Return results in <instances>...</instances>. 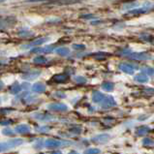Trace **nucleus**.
<instances>
[{
  "label": "nucleus",
  "mask_w": 154,
  "mask_h": 154,
  "mask_svg": "<svg viewBox=\"0 0 154 154\" xmlns=\"http://www.w3.org/2000/svg\"><path fill=\"white\" fill-rule=\"evenodd\" d=\"M23 140L21 139H13L8 140V142L0 143V153L10 150V149L15 148L17 146H20V144H23Z\"/></svg>",
  "instance_id": "f257e3e1"
},
{
  "label": "nucleus",
  "mask_w": 154,
  "mask_h": 154,
  "mask_svg": "<svg viewBox=\"0 0 154 154\" xmlns=\"http://www.w3.org/2000/svg\"><path fill=\"white\" fill-rule=\"evenodd\" d=\"M129 58L139 61H146L152 59V55L148 52H131L128 55Z\"/></svg>",
  "instance_id": "f03ea898"
},
{
  "label": "nucleus",
  "mask_w": 154,
  "mask_h": 154,
  "mask_svg": "<svg viewBox=\"0 0 154 154\" xmlns=\"http://www.w3.org/2000/svg\"><path fill=\"white\" fill-rule=\"evenodd\" d=\"M120 71H122L123 73L128 74V75H133L135 73V70L137 69V66H133L130 63H120L119 66H118Z\"/></svg>",
  "instance_id": "7ed1b4c3"
},
{
  "label": "nucleus",
  "mask_w": 154,
  "mask_h": 154,
  "mask_svg": "<svg viewBox=\"0 0 154 154\" xmlns=\"http://www.w3.org/2000/svg\"><path fill=\"white\" fill-rule=\"evenodd\" d=\"M63 144H64L63 140H59L55 139H48L45 140V143H44V146L48 148H57L61 146H63Z\"/></svg>",
  "instance_id": "20e7f679"
},
{
  "label": "nucleus",
  "mask_w": 154,
  "mask_h": 154,
  "mask_svg": "<svg viewBox=\"0 0 154 154\" xmlns=\"http://www.w3.org/2000/svg\"><path fill=\"white\" fill-rule=\"evenodd\" d=\"M114 106H116V100L113 99L112 96H106L105 99L102 101L101 103V107L104 108V109H109V108H112Z\"/></svg>",
  "instance_id": "39448f33"
},
{
  "label": "nucleus",
  "mask_w": 154,
  "mask_h": 154,
  "mask_svg": "<svg viewBox=\"0 0 154 154\" xmlns=\"http://www.w3.org/2000/svg\"><path fill=\"white\" fill-rule=\"evenodd\" d=\"M48 109L54 112H66L68 107L63 103H52L48 106Z\"/></svg>",
  "instance_id": "423d86ee"
},
{
  "label": "nucleus",
  "mask_w": 154,
  "mask_h": 154,
  "mask_svg": "<svg viewBox=\"0 0 154 154\" xmlns=\"http://www.w3.org/2000/svg\"><path fill=\"white\" fill-rule=\"evenodd\" d=\"M109 139H111V136L109 134H99L97 136H95L94 138H92V142L95 143L104 144L106 143H108Z\"/></svg>",
  "instance_id": "0eeeda50"
},
{
  "label": "nucleus",
  "mask_w": 154,
  "mask_h": 154,
  "mask_svg": "<svg viewBox=\"0 0 154 154\" xmlns=\"http://www.w3.org/2000/svg\"><path fill=\"white\" fill-rule=\"evenodd\" d=\"M34 117L36 118L37 120L42 121V122H49V121L54 120V117L48 113H35Z\"/></svg>",
  "instance_id": "6e6552de"
},
{
  "label": "nucleus",
  "mask_w": 154,
  "mask_h": 154,
  "mask_svg": "<svg viewBox=\"0 0 154 154\" xmlns=\"http://www.w3.org/2000/svg\"><path fill=\"white\" fill-rule=\"evenodd\" d=\"M41 75V71H39V70H35V71H30V72H27L23 74L21 78L24 79V80H35V79H37L39 76Z\"/></svg>",
  "instance_id": "1a4fd4ad"
},
{
  "label": "nucleus",
  "mask_w": 154,
  "mask_h": 154,
  "mask_svg": "<svg viewBox=\"0 0 154 154\" xmlns=\"http://www.w3.org/2000/svg\"><path fill=\"white\" fill-rule=\"evenodd\" d=\"M149 10L146 7H140V8H135L134 10H131L130 12H128V15L131 16H140V15H143L147 13Z\"/></svg>",
  "instance_id": "9d476101"
},
{
  "label": "nucleus",
  "mask_w": 154,
  "mask_h": 154,
  "mask_svg": "<svg viewBox=\"0 0 154 154\" xmlns=\"http://www.w3.org/2000/svg\"><path fill=\"white\" fill-rule=\"evenodd\" d=\"M106 96L100 91H94L92 93V101L94 103H102V101L105 99Z\"/></svg>",
  "instance_id": "9b49d317"
},
{
  "label": "nucleus",
  "mask_w": 154,
  "mask_h": 154,
  "mask_svg": "<svg viewBox=\"0 0 154 154\" xmlns=\"http://www.w3.org/2000/svg\"><path fill=\"white\" fill-rule=\"evenodd\" d=\"M54 46H48L46 48H36L31 51V52H38V54H41V52H44V54H50V52L54 51Z\"/></svg>",
  "instance_id": "f8f14e48"
},
{
  "label": "nucleus",
  "mask_w": 154,
  "mask_h": 154,
  "mask_svg": "<svg viewBox=\"0 0 154 154\" xmlns=\"http://www.w3.org/2000/svg\"><path fill=\"white\" fill-rule=\"evenodd\" d=\"M30 130H31L30 129V127L26 124L19 125V126H17L16 129H15V131L19 134H28V133H30Z\"/></svg>",
  "instance_id": "ddd939ff"
},
{
  "label": "nucleus",
  "mask_w": 154,
  "mask_h": 154,
  "mask_svg": "<svg viewBox=\"0 0 154 154\" xmlns=\"http://www.w3.org/2000/svg\"><path fill=\"white\" fill-rule=\"evenodd\" d=\"M32 90L34 92H36V93H43V92L46 91V85L42 82H37L33 85Z\"/></svg>",
  "instance_id": "4468645a"
},
{
  "label": "nucleus",
  "mask_w": 154,
  "mask_h": 154,
  "mask_svg": "<svg viewBox=\"0 0 154 154\" xmlns=\"http://www.w3.org/2000/svg\"><path fill=\"white\" fill-rule=\"evenodd\" d=\"M150 131V128H149L148 126H140L138 127L137 129H136L135 131V133L137 136H144V135H146L148 132Z\"/></svg>",
  "instance_id": "2eb2a0df"
},
{
  "label": "nucleus",
  "mask_w": 154,
  "mask_h": 154,
  "mask_svg": "<svg viewBox=\"0 0 154 154\" xmlns=\"http://www.w3.org/2000/svg\"><path fill=\"white\" fill-rule=\"evenodd\" d=\"M52 80H54L57 83H63V82H66L68 81V76H67V75H65V74L55 75V76L52 78Z\"/></svg>",
  "instance_id": "dca6fc26"
},
{
  "label": "nucleus",
  "mask_w": 154,
  "mask_h": 154,
  "mask_svg": "<svg viewBox=\"0 0 154 154\" xmlns=\"http://www.w3.org/2000/svg\"><path fill=\"white\" fill-rule=\"evenodd\" d=\"M134 80H135L136 82H140V83H146V82H148L149 79H148V76H146V74L140 73V74H138V75H136Z\"/></svg>",
  "instance_id": "f3484780"
},
{
  "label": "nucleus",
  "mask_w": 154,
  "mask_h": 154,
  "mask_svg": "<svg viewBox=\"0 0 154 154\" xmlns=\"http://www.w3.org/2000/svg\"><path fill=\"white\" fill-rule=\"evenodd\" d=\"M48 40H49V38H45V37H43V38H39V39H36V40H34L33 42H31L29 44L28 46H26V47H32V46H41L43 45L44 43H46Z\"/></svg>",
  "instance_id": "a211bd4d"
},
{
  "label": "nucleus",
  "mask_w": 154,
  "mask_h": 154,
  "mask_svg": "<svg viewBox=\"0 0 154 154\" xmlns=\"http://www.w3.org/2000/svg\"><path fill=\"white\" fill-rule=\"evenodd\" d=\"M55 52L58 55H61V56H67L69 55L70 54V50L68 48H65V47H61V48H58V49L55 50Z\"/></svg>",
  "instance_id": "6ab92c4d"
},
{
  "label": "nucleus",
  "mask_w": 154,
  "mask_h": 154,
  "mask_svg": "<svg viewBox=\"0 0 154 154\" xmlns=\"http://www.w3.org/2000/svg\"><path fill=\"white\" fill-rule=\"evenodd\" d=\"M142 73L146 74L148 77H152L154 78V68L149 67V66H144L142 68Z\"/></svg>",
  "instance_id": "aec40b11"
},
{
  "label": "nucleus",
  "mask_w": 154,
  "mask_h": 154,
  "mask_svg": "<svg viewBox=\"0 0 154 154\" xmlns=\"http://www.w3.org/2000/svg\"><path fill=\"white\" fill-rule=\"evenodd\" d=\"M102 88L107 92H112L114 88V85L111 82H105L102 83Z\"/></svg>",
  "instance_id": "412c9836"
},
{
  "label": "nucleus",
  "mask_w": 154,
  "mask_h": 154,
  "mask_svg": "<svg viewBox=\"0 0 154 154\" xmlns=\"http://www.w3.org/2000/svg\"><path fill=\"white\" fill-rule=\"evenodd\" d=\"M79 1L80 0H59V1H54L51 3L55 4V5H67V4H74Z\"/></svg>",
  "instance_id": "4be33fe9"
},
{
  "label": "nucleus",
  "mask_w": 154,
  "mask_h": 154,
  "mask_svg": "<svg viewBox=\"0 0 154 154\" xmlns=\"http://www.w3.org/2000/svg\"><path fill=\"white\" fill-rule=\"evenodd\" d=\"M21 88H23V87H21V85H20L19 83L16 82V83H14V85L11 86L10 92H11V93H13V94H17L21 90Z\"/></svg>",
  "instance_id": "5701e85b"
},
{
  "label": "nucleus",
  "mask_w": 154,
  "mask_h": 154,
  "mask_svg": "<svg viewBox=\"0 0 154 154\" xmlns=\"http://www.w3.org/2000/svg\"><path fill=\"white\" fill-rule=\"evenodd\" d=\"M33 61H34V63H36V64H45L48 62V59L43 55H38L37 57H35L33 59Z\"/></svg>",
  "instance_id": "b1692460"
},
{
  "label": "nucleus",
  "mask_w": 154,
  "mask_h": 154,
  "mask_svg": "<svg viewBox=\"0 0 154 154\" xmlns=\"http://www.w3.org/2000/svg\"><path fill=\"white\" fill-rule=\"evenodd\" d=\"M140 38L143 39V40L146 41V42H149V43H153L154 42V37L150 34H147V33H144V34H142L140 36Z\"/></svg>",
  "instance_id": "393cba45"
},
{
  "label": "nucleus",
  "mask_w": 154,
  "mask_h": 154,
  "mask_svg": "<svg viewBox=\"0 0 154 154\" xmlns=\"http://www.w3.org/2000/svg\"><path fill=\"white\" fill-rule=\"evenodd\" d=\"M138 6V3L137 2H131V3H126L123 5L122 9L123 10H129V9H132V10H134L135 7Z\"/></svg>",
  "instance_id": "a878e982"
},
{
  "label": "nucleus",
  "mask_w": 154,
  "mask_h": 154,
  "mask_svg": "<svg viewBox=\"0 0 154 154\" xmlns=\"http://www.w3.org/2000/svg\"><path fill=\"white\" fill-rule=\"evenodd\" d=\"M101 150L98 148H88L83 152V154H100Z\"/></svg>",
  "instance_id": "bb28decb"
},
{
  "label": "nucleus",
  "mask_w": 154,
  "mask_h": 154,
  "mask_svg": "<svg viewBox=\"0 0 154 154\" xmlns=\"http://www.w3.org/2000/svg\"><path fill=\"white\" fill-rule=\"evenodd\" d=\"M143 144L144 146H152L154 144V142L149 138H144L143 140Z\"/></svg>",
  "instance_id": "cd10ccee"
},
{
  "label": "nucleus",
  "mask_w": 154,
  "mask_h": 154,
  "mask_svg": "<svg viewBox=\"0 0 154 154\" xmlns=\"http://www.w3.org/2000/svg\"><path fill=\"white\" fill-rule=\"evenodd\" d=\"M75 82H76L77 83H79V85H83V83L86 82V79L83 78V77L79 76V77L75 78Z\"/></svg>",
  "instance_id": "c85d7f7f"
},
{
  "label": "nucleus",
  "mask_w": 154,
  "mask_h": 154,
  "mask_svg": "<svg viewBox=\"0 0 154 154\" xmlns=\"http://www.w3.org/2000/svg\"><path fill=\"white\" fill-rule=\"evenodd\" d=\"M70 132L75 135H79V134H81L82 133V127H74V128L72 129H70Z\"/></svg>",
  "instance_id": "c756f323"
},
{
  "label": "nucleus",
  "mask_w": 154,
  "mask_h": 154,
  "mask_svg": "<svg viewBox=\"0 0 154 154\" xmlns=\"http://www.w3.org/2000/svg\"><path fill=\"white\" fill-rule=\"evenodd\" d=\"M2 133H3V135H5V136H13V135H15V132L13 131L12 129H10V128H5L2 131Z\"/></svg>",
  "instance_id": "7c9ffc66"
},
{
  "label": "nucleus",
  "mask_w": 154,
  "mask_h": 154,
  "mask_svg": "<svg viewBox=\"0 0 154 154\" xmlns=\"http://www.w3.org/2000/svg\"><path fill=\"white\" fill-rule=\"evenodd\" d=\"M73 49L77 50V51H82L85 49V45H82V44H74L73 45Z\"/></svg>",
  "instance_id": "2f4dec72"
},
{
  "label": "nucleus",
  "mask_w": 154,
  "mask_h": 154,
  "mask_svg": "<svg viewBox=\"0 0 154 154\" xmlns=\"http://www.w3.org/2000/svg\"><path fill=\"white\" fill-rule=\"evenodd\" d=\"M19 34H20V36H21V37H29V36H31V35H32V33L30 31H20Z\"/></svg>",
  "instance_id": "473e14b6"
},
{
  "label": "nucleus",
  "mask_w": 154,
  "mask_h": 154,
  "mask_svg": "<svg viewBox=\"0 0 154 154\" xmlns=\"http://www.w3.org/2000/svg\"><path fill=\"white\" fill-rule=\"evenodd\" d=\"M50 127H48V126H43V127H40V128H38L37 130L39 132H41V133H44V132H48V131H50Z\"/></svg>",
  "instance_id": "72a5a7b5"
},
{
  "label": "nucleus",
  "mask_w": 154,
  "mask_h": 154,
  "mask_svg": "<svg viewBox=\"0 0 154 154\" xmlns=\"http://www.w3.org/2000/svg\"><path fill=\"white\" fill-rule=\"evenodd\" d=\"M54 95H55V97H57V98H65L66 97L65 93H63V92H60V91L55 92Z\"/></svg>",
  "instance_id": "f704fd0d"
},
{
  "label": "nucleus",
  "mask_w": 154,
  "mask_h": 154,
  "mask_svg": "<svg viewBox=\"0 0 154 154\" xmlns=\"http://www.w3.org/2000/svg\"><path fill=\"white\" fill-rule=\"evenodd\" d=\"M81 17H82V19H86V20H88V19H95V17L94 15H91V14H85V15H82Z\"/></svg>",
  "instance_id": "c9c22d12"
},
{
  "label": "nucleus",
  "mask_w": 154,
  "mask_h": 154,
  "mask_svg": "<svg viewBox=\"0 0 154 154\" xmlns=\"http://www.w3.org/2000/svg\"><path fill=\"white\" fill-rule=\"evenodd\" d=\"M144 93L152 95V94H154V89H152V88H146V89H144Z\"/></svg>",
  "instance_id": "e433bc0d"
},
{
  "label": "nucleus",
  "mask_w": 154,
  "mask_h": 154,
  "mask_svg": "<svg viewBox=\"0 0 154 154\" xmlns=\"http://www.w3.org/2000/svg\"><path fill=\"white\" fill-rule=\"evenodd\" d=\"M10 123H12L11 120H4V121H0V124L1 125H9Z\"/></svg>",
  "instance_id": "4c0bfd02"
},
{
  "label": "nucleus",
  "mask_w": 154,
  "mask_h": 154,
  "mask_svg": "<svg viewBox=\"0 0 154 154\" xmlns=\"http://www.w3.org/2000/svg\"><path fill=\"white\" fill-rule=\"evenodd\" d=\"M28 86H29L28 83H23V85H21V87H23V88H27Z\"/></svg>",
  "instance_id": "58836bf2"
},
{
  "label": "nucleus",
  "mask_w": 154,
  "mask_h": 154,
  "mask_svg": "<svg viewBox=\"0 0 154 154\" xmlns=\"http://www.w3.org/2000/svg\"><path fill=\"white\" fill-rule=\"evenodd\" d=\"M106 120H107V124H109V123L113 122V119H109V117H108V118H107V119H106Z\"/></svg>",
  "instance_id": "ea45409f"
},
{
  "label": "nucleus",
  "mask_w": 154,
  "mask_h": 154,
  "mask_svg": "<svg viewBox=\"0 0 154 154\" xmlns=\"http://www.w3.org/2000/svg\"><path fill=\"white\" fill-rule=\"evenodd\" d=\"M101 23V21L100 20H95V21H92V23H91V24H98V23Z\"/></svg>",
  "instance_id": "a19ab883"
},
{
  "label": "nucleus",
  "mask_w": 154,
  "mask_h": 154,
  "mask_svg": "<svg viewBox=\"0 0 154 154\" xmlns=\"http://www.w3.org/2000/svg\"><path fill=\"white\" fill-rule=\"evenodd\" d=\"M41 146H42V143H41V140H40V142H38V143H37L36 146H38V147H41Z\"/></svg>",
  "instance_id": "79ce46f5"
},
{
  "label": "nucleus",
  "mask_w": 154,
  "mask_h": 154,
  "mask_svg": "<svg viewBox=\"0 0 154 154\" xmlns=\"http://www.w3.org/2000/svg\"><path fill=\"white\" fill-rule=\"evenodd\" d=\"M3 86H4V85H3V82L0 81V89H2L3 88Z\"/></svg>",
  "instance_id": "37998d69"
},
{
  "label": "nucleus",
  "mask_w": 154,
  "mask_h": 154,
  "mask_svg": "<svg viewBox=\"0 0 154 154\" xmlns=\"http://www.w3.org/2000/svg\"><path fill=\"white\" fill-rule=\"evenodd\" d=\"M68 154H79V153H78L77 151H74V150H73V151H71V152H69Z\"/></svg>",
  "instance_id": "c03bdc74"
},
{
  "label": "nucleus",
  "mask_w": 154,
  "mask_h": 154,
  "mask_svg": "<svg viewBox=\"0 0 154 154\" xmlns=\"http://www.w3.org/2000/svg\"><path fill=\"white\" fill-rule=\"evenodd\" d=\"M52 154H62V153H61L60 151H54V152L52 153Z\"/></svg>",
  "instance_id": "a18cd8bd"
},
{
  "label": "nucleus",
  "mask_w": 154,
  "mask_h": 154,
  "mask_svg": "<svg viewBox=\"0 0 154 154\" xmlns=\"http://www.w3.org/2000/svg\"><path fill=\"white\" fill-rule=\"evenodd\" d=\"M4 1V0H0V3H1V2H3Z\"/></svg>",
  "instance_id": "49530a36"
},
{
  "label": "nucleus",
  "mask_w": 154,
  "mask_h": 154,
  "mask_svg": "<svg viewBox=\"0 0 154 154\" xmlns=\"http://www.w3.org/2000/svg\"><path fill=\"white\" fill-rule=\"evenodd\" d=\"M153 9H154V5H153Z\"/></svg>",
  "instance_id": "de8ad7c7"
}]
</instances>
